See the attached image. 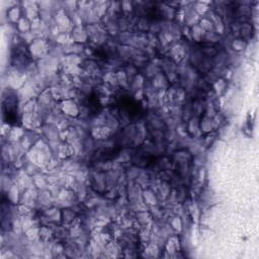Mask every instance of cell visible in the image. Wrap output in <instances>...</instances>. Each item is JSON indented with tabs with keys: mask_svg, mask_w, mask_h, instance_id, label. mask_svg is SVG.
<instances>
[{
	"mask_svg": "<svg viewBox=\"0 0 259 259\" xmlns=\"http://www.w3.org/2000/svg\"><path fill=\"white\" fill-rule=\"evenodd\" d=\"M3 117L4 120L9 123V124H16L18 121V116H17V105L15 102V99L12 98L11 96L5 97L3 101Z\"/></svg>",
	"mask_w": 259,
	"mask_h": 259,
	"instance_id": "6da1fadb",
	"label": "cell"
}]
</instances>
